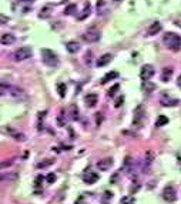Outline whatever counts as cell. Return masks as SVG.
Returning a JSON list of instances; mask_svg holds the SVG:
<instances>
[{
  "instance_id": "obj_6",
  "label": "cell",
  "mask_w": 181,
  "mask_h": 204,
  "mask_svg": "<svg viewBox=\"0 0 181 204\" xmlns=\"http://www.w3.org/2000/svg\"><path fill=\"white\" fill-rule=\"evenodd\" d=\"M83 40L87 41V43H96V41L100 40V32L97 29H88L83 34Z\"/></svg>"
},
{
  "instance_id": "obj_34",
  "label": "cell",
  "mask_w": 181,
  "mask_h": 204,
  "mask_svg": "<svg viewBox=\"0 0 181 204\" xmlns=\"http://www.w3.org/2000/svg\"><path fill=\"white\" fill-rule=\"evenodd\" d=\"M12 163H13L12 160H9V161H2V168H6V167H9V166H12Z\"/></svg>"
},
{
  "instance_id": "obj_35",
  "label": "cell",
  "mask_w": 181,
  "mask_h": 204,
  "mask_svg": "<svg viewBox=\"0 0 181 204\" xmlns=\"http://www.w3.org/2000/svg\"><path fill=\"white\" fill-rule=\"evenodd\" d=\"M41 180H43V176H37V177H36V186H40Z\"/></svg>"
},
{
  "instance_id": "obj_10",
  "label": "cell",
  "mask_w": 181,
  "mask_h": 204,
  "mask_svg": "<svg viewBox=\"0 0 181 204\" xmlns=\"http://www.w3.org/2000/svg\"><path fill=\"white\" fill-rule=\"evenodd\" d=\"M84 103H86V106L87 107H94L96 104L98 103V97H97V94H94V93H90V94H87V96L84 97Z\"/></svg>"
},
{
  "instance_id": "obj_14",
  "label": "cell",
  "mask_w": 181,
  "mask_h": 204,
  "mask_svg": "<svg viewBox=\"0 0 181 204\" xmlns=\"http://www.w3.org/2000/svg\"><path fill=\"white\" fill-rule=\"evenodd\" d=\"M14 41H16L14 34H12V33L2 34V44H3V46H10V44H13Z\"/></svg>"
},
{
  "instance_id": "obj_25",
  "label": "cell",
  "mask_w": 181,
  "mask_h": 204,
  "mask_svg": "<svg viewBox=\"0 0 181 204\" xmlns=\"http://www.w3.org/2000/svg\"><path fill=\"white\" fill-rule=\"evenodd\" d=\"M57 90H59V96L64 97V96H66V90H67V87H66V84H64V83H60L59 86H57Z\"/></svg>"
},
{
  "instance_id": "obj_2",
  "label": "cell",
  "mask_w": 181,
  "mask_h": 204,
  "mask_svg": "<svg viewBox=\"0 0 181 204\" xmlns=\"http://www.w3.org/2000/svg\"><path fill=\"white\" fill-rule=\"evenodd\" d=\"M163 41L164 44L173 51H178L181 49V37L177 33H173V32H168L164 34L163 37Z\"/></svg>"
},
{
  "instance_id": "obj_7",
  "label": "cell",
  "mask_w": 181,
  "mask_h": 204,
  "mask_svg": "<svg viewBox=\"0 0 181 204\" xmlns=\"http://www.w3.org/2000/svg\"><path fill=\"white\" fill-rule=\"evenodd\" d=\"M155 70H154V67L151 66V64H144V66L141 67V70H140V77H141V80L145 81V80H150L151 77L154 76Z\"/></svg>"
},
{
  "instance_id": "obj_15",
  "label": "cell",
  "mask_w": 181,
  "mask_h": 204,
  "mask_svg": "<svg viewBox=\"0 0 181 204\" xmlns=\"http://www.w3.org/2000/svg\"><path fill=\"white\" fill-rule=\"evenodd\" d=\"M17 177H19L17 173L9 171V173H3V174H2V181H3V183H7V181H9V183H13V181L17 180Z\"/></svg>"
},
{
  "instance_id": "obj_4",
  "label": "cell",
  "mask_w": 181,
  "mask_h": 204,
  "mask_svg": "<svg viewBox=\"0 0 181 204\" xmlns=\"http://www.w3.org/2000/svg\"><path fill=\"white\" fill-rule=\"evenodd\" d=\"M145 119V109L143 104L137 106V109L134 110V117H133V126L137 129H140L143 126V121Z\"/></svg>"
},
{
  "instance_id": "obj_5",
  "label": "cell",
  "mask_w": 181,
  "mask_h": 204,
  "mask_svg": "<svg viewBox=\"0 0 181 204\" xmlns=\"http://www.w3.org/2000/svg\"><path fill=\"white\" fill-rule=\"evenodd\" d=\"M31 49L29 46H24V47H20L17 49L16 51L13 53V59L16 61H23V60H27L29 57H31Z\"/></svg>"
},
{
  "instance_id": "obj_9",
  "label": "cell",
  "mask_w": 181,
  "mask_h": 204,
  "mask_svg": "<svg viewBox=\"0 0 181 204\" xmlns=\"http://www.w3.org/2000/svg\"><path fill=\"white\" fill-rule=\"evenodd\" d=\"M111 166H113V158H110V157L103 158V160L97 161V168H98L100 171L108 170V168H111Z\"/></svg>"
},
{
  "instance_id": "obj_12",
  "label": "cell",
  "mask_w": 181,
  "mask_h": 204,
  "mask_svg": "<svg viewBox=\"0 0 181 204\" xmlns=\"http://www.w3.org/2000/svg\"><path fill=\"white\" fill-rule=\"evenodd\" d=\"M111 60H113V56H111L110 53H106L101 57H98L97 61H96V64H97V67H103V66H107Z\"/></svg>"
},
{
  "instance_id": "obj_8",
  "label": "cell",
  "mask_w": 181,
  "mask_h": 204,
  "mask_svg": "<svg viewBox=\"0 0 181 204\" xmlns=\"http://www.w3.org/2000/svg\"><path fill=\"white\" fill-rule=\"evenodd\" d=\"M163 197H164V200L168 201V203H174V201L177 200V193H175L174 187H173V186H167V187L163 190Z\"/></svg>"
},
{
  "instance_id": "obj_33",
  "label": "cell",
  "mask_w": 181,
  "mask_h": 204,
  "mask_svg": "<svg viewBox=\"0 0 181 204\" xmlns=\"http://www.w3.org/2000/svg\"><path fill=\"white\" fill-rule=\"evenodd\" d=\"M134 201H133V198L130 197H124V198H121V204H133Z\"/></svg>"
},
{
  "instance_id": "obj_30",
  "label": "cell",
  "mask_w": 181,
  "mask_h": 204,
  "mask_svg": "<svg viewBox=\"0 0 181 204\" xmlns=\"http://www.w3.org/2000/svg\"><path fill=\"white\" fill-rule=\"evenodd\" d=\"M56 178H57V176H56V174H54V173H50V174H49V176H47V178H46V180H47V183H49V184H53L54 181H56Z\"/></svg>"
},
{
  "instance_id": "obj_36",
  "label": "cell",
  "mask_w": 181,
  "mask_h": 204,
  "mask_svg": "<svg viewBox=\"0 0 181 204\" xmlns=\"http://www.w3.org/2000/svg\"><path fill=\"white\" fill-rule=\"evenodd\" d=\"M76 204H86V203H84V198H83V196H81V197H79V200L76 201Z\"/></svg>"
},
{
  "instance_id": "obj_19",
  "label": "cell",
  "mask_w": 181,
  "mask_h": 204,
  "mask_svg": "<svg viewBox=\"0 0 181 204\" xmlns=\"http://www.w3.org/2000/svg\"><path fill=\"white\" fill-rule=\"evenodd\" d=\"M90 12H91L90 3H86V4H84V9H83V13L79 14V20H84V19H86V17L90 14Z\"/></svg>"
},
{
  "instance_id": "obj_18",
  "label": "cell",
  "mask_w": 181,
  "mask_h": 204,
  "mask_svg": "<svg viewBox=\"0 0 181 204\" xmlns=\"http://www.w3.org/2000/svg\"><path fill=\"white\" fill-rule=\"evenodd\" d=\"M116 77H118V73L117 71H108L106 76L101 79V84H106L107 81H110V80H113V79H116Z\"/></svg>"
},
{
  "instance_id": "obj_16",
  "label": "cell",
  "mask_w": 181,
  "mask_h": 204,
  "mask_svg": "<svg viewBox=\"0 0 181 204\" xmlns=\"http://www.w3.org/2000/svg\"><path fill=\"white\" fill-rule=\"evenodd\" d=\"M66 49H67L69 53H77V51L80 50V44H79L77 41L71 40V41H69V43L66 44Z\"/></svg>"
},
{
  "instance_id": "obj_22",
  "label": "cell",
  "mask_w": 181,
  "mask_h": 204,
  "mask_svg": "<svg viewBox=\"0 0 181 204\" xmlns=\"http://www.w3.org/2000/svg\"><path fill=\"white\" fill-rule=\"evenodd\" d=\"M53 163H54V160H50V158H47V160H43V161H40V163H37V164H36V167H37V168H46V167H50Z\"/></svg>"
},
{
  "instance_id": "obj_20",
  "label": "cell",
  "mask_w": 181,
  "mask_h": 204,
  "mask_svg": "<svg viewBox=\"0 0 181 204\" xmlns=\"http://www.w3.org/2000/svg\"><path fill=\"white\" fill-rule=\"evenodd\" d=\"M165 124H168V117H165V116H158L157 120H155V127H163V126H165Z\"/></svg>"
},
{
  "instance_id": "obj_37",
  "label": "cell",
  "mask_w": 181,
  "mask_h": 204,
  "mask_svg": "<svg viewBox=\"0 0 181 204\" xmlns=\"http://www.w3.org/2000/svg\"><path fill=\"white\" fill-rule=\"evenodd\" d=\"M104 194H106V198H110V197H113V194H111L110 191H106V193H104Z\"/></svg>"
},
{
  "instance_id": "obj_21",
  "label": "cell",
  "mask_w": 181,
  "mask_h": 204,
  "mask_svg": "<svg viewBox=\"0 0 181 204\" xmlns=\"http://www.w3.org/2000/svg\"><path fill=\"white\" fill-rule=\"evenodd\" d=\"M143 89H144L147 93H151V91L155 90V84L151 83L150 80H145V81H143Z\"/></svg>"
},
{
  "instance_id": "obj_27",
  "label": "cell",
  "mask_w": 181,
  "mask_h": 204,
  "mask_svg": "<svg viewBox=\"0 0 181 204\" xmlns=\"http://www.w3.org/2000/svg\"><path fill=\"white\" fill-rule=\"evenodd\" d=\"M76 9H77L76 4H69V6L64 9V14H73L74 12H76Z\"/></svg>"
},
{
  "instance_id": "obj_39",
  "label": "cell",
  "mask_w": 181,
  "mask_h": 204,
  "mask_svg": "<svg viewBox=\"0 0 181 204\" xmlns=\"http://www.w3.org/2000/svg\"><path fill=\"white\" fill-rule=\"evenodd\" d=\"M116 2H121V0H116Z\"/></svg>"
},
{
  "instance_id": "obj_24",
  "label": "cell",
  "mask_w": 181,
  "mask_h": 204,
  "mask_svg": "<svg viewBox=\"0 0 181 204\" xmlns=\"http://www.w3.org/2000/svg\"><path fill=\"white\" fill-rule=\"evenodd\" d=\"M39 17L40 19H47V17H50V9L49 7H43L39 13Z\"/></svg>"
},
{
  "instance_id": "obj_17",
  "label": "cell",
  "mask_w": 181,
  "mask_h": 204,
  "mask_svg": "<svg viewBox=\"0 0 181 204\" xmlns=\"http://www.w3.org/2000/svg\"><path fill=\"white\" fill-rule=\"evenodd\" d=\"M171 76H173V69H168V67H165V69H163V74H161V80L164 81V83H167L168 80L171 79Z\"/></svg>"
},
{
  "instance_id": "obj_32",
  "label": "cell",
  "mask_w": 181,
  "mask_h": 204,
  "mask_svg": "<svg viewBox=\"0 0 181 204\" xmlns=\"http://www.w3.org/2000/svg\"><path fill=\"white\" fill-rule=\"evenodd\" d=\"M12 133H13V131H12ZM13 136H14V138H16V140H19V141H24V140H26V137H24V134L13 133Z\"/></svg>"
},
{
  "instance_id": "obj_29",
  "label": "cell",
  "mask_w": 181,
  "mask_h": 204,
  "mask_svg": "<svg viewBox=\"0 0 181 204\" xmlns=\"http://www.w3.org/2000/svg\"><path fill=\"white\" fill-rule=\"evenodd\" d=\"M118 89H120V84H114V86L111 87L110 90H108V96H110V97H114V96H116V93H117Z\"/></svg>"
},
{
  "instance_id": "obj_23",
  "label": "cell",
  "mask_w": 181,
  "mask_h": 204,
  "mask_svg": "<svg viewBox=\"0 0 181 204\" xmlns=\"http://www.w3.org/2000/svg\"><path fill=\"white\" fill-rule=\"evenodd\" d=\"M70 110H71V111H70V114H71L70 119H71V120H73V121L79 120V109L76 107V106H71Z\"/></svg>"
},
{
  "instance_id": "obj_13",
  "label": "cell",
  "mask_w": 181,
  "mask_h": 204,
  "mask_svg": "<svg viewBox=\"0 0 181 204\" xmlns=\"http://www.w3.org/2000/svg\"><path fill=\"white\" fill-rule=\"evenodd\" d=\"M161 29H163V26H161L160 22H154V23L147 29V36H154V34L160 33Z\"/></svg>"
},
{
  "instance_id": "obj_11",
  "label": "cell",
  "mask_w": 181,
  "mask_h": 204,
  "mask_svg": "<svg viewBox=\"0 0 181 204\" xmlns=\"http://www.w3.org/2000/svg\"><path fill=\"white\" fill-rule=\"evenodd\" d=\"M98 180V174L93 173V171H87V173L83 174V181L87 184H94L96 181Z\"/></svg>"
},
{
  "instance_id": "obj_26",
  "label": "cell",
  "mask_w": 181,
  "mask_h": 204,
  "mask_svg": "<svg viewBox=\"0 0 181 204\" xmlns=\"http://www.w3.org/2000/svg\"><path fill=\"white\" fill-rule=\"evenodd\" d=\"M180 103L178 100H161V104L164 106V107H168V106H177Z\"/></svg>"
},
{
  "instance_id": "obj_1",
  "label": "cell",
  "mask_w": 181,
  "mask_h": 204,
  "mask_svg": "<svg viewBox=\"0 0 181 204\" xmlns=\"http://www.w3.org/2000/svg\"><path fill=\"white\" fill-rule=\"evenodd\" d=\"M0 93L2 96H9L10 99L17 101H23L27 99V94L24 93V90H21L20 87L16 86H10V84H6L4 81H2V87H0Z\"/></svg>"
},
{
  "instance_id": "obj_3",
  "label": "cell",
  "mask_w": 181,
  "mask_h": 204,
  "mask_svg": "<svg viewBox=\"0 0 181 204\" xmlns=\"http://www.w3.org/2000/svg\"><path fill=\"white\" fill-rule=\"evenodd\" d=\"M41 60L49 67L59 66V57H57V54L53 50H49V49H43L41 50Z\"/></svg>"
},
{
  "instance_id": "obj_28",
  "label": "cell",
  "mask_w": 181,
  "mask_h": 204,
  "mask_svg": "<svg viewBox=\"0 0 181 204\" xmlns=\"http://www.w3.org/2000/svg\"><path fill=\"white\" fill-rule=\"evenodd\" d=\"M153 158H154V154H153V151H148L147 153V157H145V161H144V164L145 166H150L151 163H153Z\"/></svg>"
},
{
  "instance_id": "obj_38",
  "label": "cell",
  "mask_w": 181,
  "mask_h": 204,
  "mask_svg": "<svg viewBox=\"0 0 181 204\" xmlns=\"http://www.w3.org/2000/svg\"><path fill=\"white\" fill-rule=\"evenodd\" d=\"M177 86L181 89V74H180V77H178V80H177Z\"/></svg>"
},
{
  "instance_id": "obj_31",
  "label": "cell",
  "mask_w": 181,
  "mask_h": 204,
  "mask_svg": "<svg viewBox=\"0 0 181 204\" xmlns=\"http://www.w3.org/2000/svg\"><path fill=\"white\" fill-rule=\"evenodd\" d=\"M123 101H124V97H123V96H118L117 99H116V103H114V106H116V107H120L121 104H123Z\"/></svg>"
},
{
  "instance_id": "obj_40",
  "label": "cell",
  "mask_w": 181,
  "mask_h": 204,
  "mask_svg": "<svg viewBox=\"0 0 181 204\" xmlns=\"http://www.w3.org/2000/svg\"><path fill=\"white\" fill-rule=\"evenodd\" d=\"M21 2H24V0H21Z\"/></svg>"
}]
</instances>
